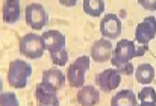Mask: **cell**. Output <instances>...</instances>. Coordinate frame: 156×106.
I'll return each instance as SVG.
<instances>
[{"mask_svg": "<svg viewBox=\"0 0 156 106\" xmlns=\"http://www.w3.org/2000/svg\"><path fill=\"white\" fill-rule=\"evenodd\" d=\"M147 46H141V47H136L133 41H129V40H120L117 47L114 49V55L111 58V62L112 65L118 70L127 64H130V59L132 58H136V56H141L147 52Z\"/></svg>", "mask_w": 156, "mask_h": 106, "instance_id": "obj_1", "label": "cell"}, {"mask_svg": "<svg viewBox=\"0 0 156 106\" xmlns=\"http://www.w3.org/2000/svg\"><path fill=\"white\" fill-rule=\"evenodd\" d=\"M32 74V67L20 59H15L11 62L9 65V71H8V82L11 87L14 88H24L27 85V79Z\"/></svg>", "mask_w": 156, "mask_h": 106, "instance_id": "obj_2", "label": "cell"}, {"mask_svg": "<svg viewBox=\"0 0 156 106\" xmlns=\"http://www.w3.org/2000/svg\"><path fill=\"white\" fill-rule=\"evenodd\" d=\"M46 44L43 37L37 34H26L20 40V53L29 59H38L44 55Z\"/></svg>", "mask_w": 156, "mask_h": 106, "instance_id": "obj_3", "label": "cell"}, {"mask_svg": "<svg viewBox=\"0 0 156 106\" xmlns=\"http://www.w3.org/2000/svg\"><path fill=\"white\" fill-rule=\"evenodd\" d=\"M90 68V58L88 56H79L67 71V79L71 87L74 88H82L85 83V73Z\"/></svg>", "mask_w": 156, "mask_h": 106, "instance_id": "obj_4", "label": "cell"}, {"mask_svg": "<svg viewBox=\"0 0 156 106\" xmlns=\"http://www.w3.org/2000/svg\"><path fill=\"white\" fill-rule=\"evenodd\" d=\"M24 12H26V23L34 30H41L47 24V21H49L47 11L40 3H30V5H27V8H26Z\"/></svg>", "mask_w": 156, "mask_h": 106, "instance_id": "obj_5", "label": "cell"}, {"mask_svg": "<svg viewBox=\"0 0 156 106\" xmlns=\"http://www.w3.org/2000/svg\"><path fill=\"white\" fill-rule=\"evenodd\" d=\"M153 38H156V17L150 15V17H146V18L136 26L135 40H136L140 44L147 46Z\"/></svg>", "mask_w": 156, "mask_h": 106, "instance_id": "obj_6", "label": "cell"}, {"mask_svg": "<svg viewBox=\"0 0 156 106\" xmlns=\"http://www.w3.org/2000/svg\"><path fill=\"white\" fill-rule=\"evenodd\" d=\"M96 82H97V85L102 91L111 93L115 88H118V85L121 82V73L117 68H108V70L97 74Z\"/></svg>", "mask_w": 156, "mask_h": 106, "instance_id": "obj_7", "label": "cell"}, {"mask_svg": "<svg viewBox=\"0 0 156 106\" xmlns=\"http://www.w3.org/2000/svg\"><path fill=\"white\" fill-rule=\"evenodd\" d=\"M100 32L102 35L109 38V40H115L121 35V21L115 14H108L105 15L102 23H100Z\"/></svg>", "mask_w": 156, "mask_h": 106, "instance_id": "obj_8", "label": "cell"}, {"mask_svg": "<svg viewBox=\"0 0 156 106\" xmlns=\"http://www.w3.org/2000/svg\"><path fill=\"white\" fill-rule=\"evenodd\" d=\"M56 91H58V90L52 88L50 85H47V83H44V82L38 83L37 88H35V97H37L38 105H44V106L59 105V99H58V96H56Z\"/></svg>", "mask_w": 156, "mask_h": 106, "instance_id": "obj_9", "label": "cell"}, {"mask_svg": "<svg viewBox=\"0 0 156 106\" xmlns=\"http://www.w3.org/2000/svg\"><path fill=\"white\" fill-rule=\"evenodd\" d=\"M112 55V44L108 41V38H102L96 41L91 47V58L97 62H106L111 59Z\"/></svg>", "mask_w": 156, "mask_h": 106, "instance_id": "obj_10", "label": "cell"}, {"mask_svg": "<svg viewBox=\"0 0 156 106\" xmlns=\"http://www.w3.org/2000/svg\"><path fill=\"white\" fill-rule=\"evenodd\" d=\"M20 15H21L20 0H5V3H3V20H5V23L14 24L20 20Z\"/></svg>", "mask_w": 156, "mask_h": 106, "instance_id": "obj_11", "label": "cell"}, {"mask_svg": "<svg viewBox=\"0 0 156 106\" xmlns=\"http://www.w3.org/2000/svg\"><path fill=\"white\" fill-rule=\"evenodd\" d=\"M43 40L49 52H56L65 47V37L59 30H47L43 35Z\"/></svg>", "mask_w": 156, "mask_h": 106, "instance_id": "obj_12", "label": "cell"}, {"mask_svg": "<svg viewBox=\"0 0 156 106\" xmlns=\"http://www.w3.org/2000/svg\"><path fill=\"white\" fill-rule=\"evenodd\" d=\"M99 99H100V94L96 90V87H93V85L82 87V90L77 93V103L82 106L97 105L99 103Z\"/></svg>", "mask_w": 156, "mask_h": 106, "instance_id": "obj_13", "label": "cell"}, {"mask_svg": "<svg viewBox=\"0 0 156 106\" xmlns=\"http://www.w3.org/2000/svg\"><path fill=\"white\" fill-rule=\"evenodd\" d=\"M43 82L50 85L55 90H61L65 82V76L59 68H49L43 73Z\"/></svg>", "mask_w": 156, "mask_h": 106, "instance_id": "obj_14", "label": "cell"}, {"mask_svg": "<svg viewBox=\"0 0 156 106\" xmlns=\"http://www.w3.org/2000/svg\"><path fill=\"white\" fill-rule=\"evenodd\" d=\"M138 97L133 94L132 90H121L120 93H117L112 100H111V105L112 106H136Z\"/></svg>", "mask_w": 156, "mask_h": 106, "instance_id": "obj_15", "label": "cell"}, {"mask_svg": "<svg viewBox=\"0 0 156 106\" xmlns=\"http://www.w3.org/2000/svg\"><path fill=\"white\" fill-rule=\"evenodd\" d=\"M135 77L143 85H150L155 79V68L150 64H141L135 70Z\"/></svg>", "mask_w": 156, "mask_h": 106, "instance_id": "obj_16", "label": "cell"}, {"mask_svg": "<svg viewBox=\"0 0 156 106\" xmlns=\"http://www.w3.org/2000/svg\"><path fill=\"white\" fill-rule=\"evenodd\" d=\"M83 11L91 17H99L105 12L103 0H83Z\"/></svg>", "mask_w": 156, "mask_h": 106, "instance_id": "obj_17", "label": "cell"}, {"mask_svg": "<svg viewBox=\"0 0 156 106\" xmlns=\"http://www.w3.org/2000/svg\"><path fill=\"white\" fill-rule=\"evenodd\" d=\"M140 103L143 106H155L156 105V90L152 87H146L138 94Z\"/></svg>", "mask_w": 156, "mask_h": 106, "instance_id": "obj_18", "label": "cell"}, {"mask_svg": "<svg viewBox=\"0 0 156 106\" xmlns=\"http://www.w3.org/2000/svg\"><path fill=\"white\" fill-rule=\"evenodd\" d=\"M50 58H52L55 65L62 67V65H65L67 61H68V53H67L65 49H61V50H56V52H50Z\"/></svg>", "mask_w": 156, "mask_h": 106, "instance_id": "obj_19", "label": "cell"}, {"mask_svg": "<svg viewBox=\"0 0 156 106\" xmlns=\"http://www.w3.org/2000/svg\"><path fill=\"white\" fill-rule=\"evenodd\" d=\"M138 3L147 11H156V0H138Z\"/></svg>", "mask_w": 156, "mask_h": 106, "instance_id": "obj_20", "label": "cell"}, {"mask_svg": "<svg viewBox=\"0 0 156 106\" xmlns=\"http://www.w3.org/2000/svg\"><path fill=\"white\" fill-rule=\"evenodd\" d=\"M59 3H61L62 6H67V8H71V6H74V5L77 3V0H59Z\"/></svg>", "mask_w": 156, "mask_h": 106, "instance_id": "obj_21", "label": "cell"}]
</instances>
